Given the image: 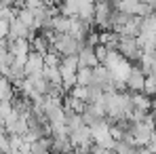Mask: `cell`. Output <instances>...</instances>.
<instances>
[{
  "label": "cell",
  "mask_w": 156,
  "mask_h": 154,
  "mask_svg": "<svg viewBox=\"0 0 156 154\" xmlns=\"http://www.w3.org/2000/svg\"><path fill=\"white\" fill-rule=\"evenodd\" d=\"M116 51L120 53L127 61H139L141 59V49H139V45H137V40L135 38H127V36H120V42H118V49Z\"/></svg>",
  "instance_id": "6da1fadb"
},
{
  "label": "cell",
  "mask_w": 156,
  "mask_h": 154,
  "mask_svg": "<svg viewBox=\"0 0 156 154\" xmlns=\"http://www.w3.org/2000/svg\"><path fill=\"white\" fill-rule=\"evenodd\" d=\"M144 84H146V74L139 66H133L129 76L125 80V87L129 93H144Z\"/></svg>",
  "instance_id": "7a4b0ae2"
},
{
  "label": "cell",
  "mask_w": 156,
  "mask_h": 154,
  "mask_svg": "<svg viewBox=\"0 0 156 154\" xmlns=\"http://www.w3.org/2000/svg\"><path fill=\"white\" fill-rule=\"evenodd\" d=\"M42 70H44V57L32 51L30 55H27L26 66H23L26 76H42Z\"/></svg>",
  "instance_id": "3957f363"
},
{
  "label": "cell",
  "mask_w": 156,
  "mask_h": 154,
  "mask_svg": "<svg viewBox=\"0 0 156 154\" xmlns=\"http://www.w3.org/2000/svg\"><path fill=\"white\" fill-rule=\"evenodd\" d=\"M78 63H80V68H91V70H95V68L99 66L97 55H95V49L84 45V47L80 49V53H78Z\"/></svg>",
  "instance_id": "277c9868"
},
{
  "label": "cell",
  "mask_w": 156,
  "mask_h": 154,
  "mask_svg": "<svg viewBox=\"0 0 156 154\" xmlns=\"http://www.w3.org/2000/svg\"><path fill=\"white\" fill-rule=\"evenodd\" d=\"M131 99H133V108L135 110H141V112L150 114V110H152V97H148L146 93H131Z\"/></svg>",
  "instance_id": "5b68a950"
},
{
  "label": "cell",
  "mask_w": 156,
  "mask_h": 154,
  "mask_svg": "<svg viewBox=\"0 0 156 154\" xmlns=\"http://www.w3.org/2000/svg\"><path fill=\"white\" fill-rule=\"evenodd\" d=\"M17 21L19 23H23L27 30H36V19H34V11L32 9H21V11H17Z\"/></svg>",
  "instance_id": "8992f818"
},
{
  "label": "cell",
  "mask_w": 156,
  "mask_h": 154,
  "mask_svg": "<svg viewBox=\"0 0 156 154\" xmlns=\"http://www.w3.org/2000/svg\"><path fill=\"white\" fill-rule=\"evenodd\" d=\"M76 84L78 87H91L93 84V70L91 68H78Z\"/></svg>",
  "instance_id": "52a82bcc"
},
{
  "label": "cell",
  "mask_w": 156,
  "mask_h": 154,
  "mask_svg": "<svg viewBox=\"0 0 156 154\" xmlns=\"http://www.w3.org/2000/svg\"><path fill=\"white\" fill-rule=\"evenodd\" d=\"M144 93H146L148 97H154V95H156V78H152V76H146Z\"/></svg>",
  "instance_id": "ba28073f"
},
{
  "label": "cell",
  "mask_w": 156,
  "mask_h": 154,
  "mask_svg": "<svg viewBox=\"0 0 156 154\" xmlns=\"http://www.w3.org/2000/svg\"><path fill=\"white\" fill-rule=\"evenodd\" d=\"M108 53H110V49H105V47H101V45H97V47H95V55H97V61H99V66H101V63L105 61Z\"/></svg>",
  "instance_id": "9c48e42d"
},
{
  "label": "cell",
  "mask_w": 156,
  "mask_h": 154,
  "mask_svg": "<svg viewBox=\"0 0 156 154\" xmlns=\"http://www.w3.org/2000/svg\"><path fill=\"white\" fill-rule=\"evenodd\" d=\"M9 32H11V21H6V19H0V38L9 36Z\"/></svg>",
  "instance_id": "30bf717a"
},
{
  "label": "cell",
  "mask_w": 156,
  "mask_h": 154,
  "mask_svg": "<svg viewBox=\"0 0 156 154\" xmlns=\"http://www.w3.org/2000/svg\"><path fill=\"white\" fill-rule=\"evenodd\" d=\"M148 76L156 78V57L152 59V66H150V70H148Z\"/></svg>",
  "instance_id": "8fae6325"
}]
</instances>
